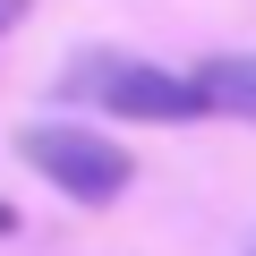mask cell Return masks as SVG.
<instances>
[{"instance_id":"cell-1","label":"cell","mask_w":256,"mask_h":256,"mask_svg":"<svg viewBox=\"0 0 256 256\" xmlns=\"http://www.w3.org/2000/svg\"><path fill=\"white\" fill-rule=\"evenodd\" d=\"M60 102H102V120H137V128H188L214 111L196 77L137 60V52H77L60 77Z\"/></svg>"},{"instance_id":"cell-2","label":"cell","mask_w":256,"mask_h":256,"mask_svg":"<svg viewBox=\"0 0 256 256\" xmlns=\"http://www.w3.org/2000/svg\"><path fill=\"white\" fill-rule=\"evenodd\" d=\"M18 154L68 205H111V196H128V180H137V154H128L111 128H94V120H26Z\"/></svg>"},{"instance_id":"cell-3","label":"cell","mask_w":256,"mask_h":256,"mask_svg":"<svg viewBox=\"0 0 256 256\" xmlns=\"http://www.w3.org/2000/svg\"><path fill=\"white\" fill-rule=\"evenodd\" d=\"M196 86H205V102H214V111H230V120H248V128H256V52H222V60H205V68H196Z\"/></svg>"},{"instance_id":"cell-4","label":"cell","mask_w":256,"mask_h":256,"mask_svg":"<svg viewBox=\"0 0 256 256\" xmlns=\"http://www.w3.org/2000/svg\"><path fill=\"white\" fill-rule=\"evenodd\" d=\"M26 9H34V0H0V34H9V26H18Z\"/></svg>"},{"instance_id":"cell-5","label":"cell","mask_w":256,"mask_h":256,"mask_svg":"<svg viewBox=\"0 0 256 256\" xmlns=\"http://www.w3.org/2000/svg\"><path fill=\"white\" fill-rule=\"evenodd\" d=\"M9 230H18V205H0V239H9Z\"/></svg>"}]
</instances>
